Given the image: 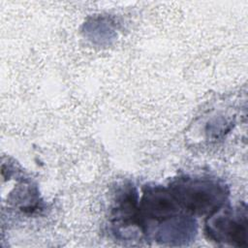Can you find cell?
<instances>
[{"label":"cell","mask_w":248,"mask_h":248,"mask_svg":"<svg viewBox=\"0 0 248 248\" xmlns=\"http://www.w3.org/2000/svg\"><path fill=\"white\" fill-rule=\"evenodd\" d=\"M170 191L180 207L195 215H210L224 205L228 195L225 186L206 178H178Z\"/></svg>","instance_id":"cell-1"},{"label":"cell","mask_w":248,"mask_h":248,"mask_svg":"<svg viewBox=\"0 0 248 248\" xmlns=\"http://www.w3.org/2000/svg\"><path fill=\"white\" fill-rule=\"evenodd\" d=\"M178 205L170 189L161 187H148L141 198L140 204V214L158 221L164 222L178 215Z\"/></svg>","instance_id":"cell-3"},{"label":"cell","mask_w":248,"mask_h":248,"mask_svg":"<svg viewBox=\"0 0 248 248\" xmlns=\"http://www.w3.org/2000/svg\"><path fill=\"white\" fill-rule=\"evenodd\" d=\"M165 226L159 231V238L162 241L168 242H185L192 237L194 230V223L184 216H174L167 221Z\"/></svg>","instance_id":"cell-4"},{"label":"cell","mask_w":248,"mask_h":248,"mask_svg":"<svg viewBox=\"0 0 248 248\" xmlns=\"http://www.w3.org/2000/svg\"><path fill=\"white\" fill-rule=\"evenodd\" d=\"M248 222L245 207L232 209L221 206L208 216L205 232L218 243L232 246H247Z\"/></svg>","instance_id":"cell-2"}]
</instances>
